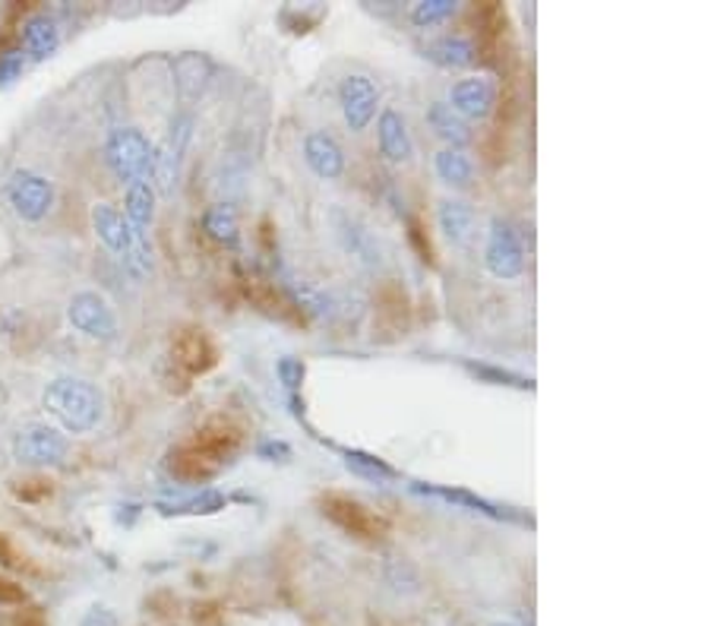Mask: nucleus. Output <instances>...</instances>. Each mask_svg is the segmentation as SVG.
<instances>
[{"instance_id": "nucleus-1", "label": "nucleus", "mask_w": 711, "mask_h": 626, "mask_svg": "<svg viewBox=\"0 0 711 626\" xmlns=\"http://www.w3.org/2000/svg\"><path fill=\"white\" fill-rule=\"evenodd\" d=\"M240 447V427H235L225 417H215L203 424L187 444L171 449L168 456V472L183 481V484H200L215 475Z\"/></svg>"}, {"instance_id": "nucleus-2", "label": "nucleus", "mask_w": 711, "mask_h": 626, "mask_svg": "<svg viewBox=\"0 0 711 626\" xmlns=\"http://www.w3.org/2000/svg\"><path fill=\"white\" fill-rule=\"evenodd\" d=\"M45 412L60 424V434H90L105 417L102 389L83 377H58L42 392Z\"/></svg>"}, {"instance_id": "nucleus-3", "label": "nucleus", "mask_w": 711, "mask_h": 626, "mask_svg": "<svg viewBox=\"0 0 711 626\" xmlns=\"http://www.w3.org/2000/svg\"><path fill=\"white\" fill-rule=\"evenodd\" d=\"M152 158H155V146L149 143V137L140 127H115L105 140V162L123 187L137 180H149Z\"/></svg>"}, {"instance_id": "nucleus-4", "label": "nucleus", "mask_w": 711, "mask_h": 626, "mask_svg": "<svg viewBox=\"0 0 711 626\" xmlns=\"http://www.w3.org/2000/svg\"><path fill=\"white\" fill-rule=\"evenodd\" d=\"M13 459L20 465H32V469H48V465H60L67 459V437L60 434L58 427L51 424H26L13 434Z\"/></svg>"}, {"instance_id": "nucleus-5", "label": "nucleus", "mask_w": 711, "mask_h": 626, "mask_svg": "<svg viewBox=\"0 0 711 626\" xmlns=\"http://www.w3.org/2000/svg\"><path fill=\"white\" fill-rule=\"evenodd\" d=\"M55 184L45 178V175H38V172H32V168H16L10 180H7V200H10V206L13 212L23 218V222H42V218H48V212L55 209Z\"/></svg>"}, {"instance_id": "nucleus-6", "label": "nucleus", "mask_w": 711, "mask_h": 626, "mask_svg": "<svg viewBox=\"0 0 711 626\" xmlns=\"http://www.w3.org/2000/svg\"><path fill=\"white\" fill-rule=\"evenodd\" d=\"M67 320L76 332L90 335L95 342H115L120 332L118 314H115L111 300L98 292H76L67 300Z\"/></svg>"}, {"instance_id": "nucleus-7", "label": "nucleus", "mask_w": 711, "mask_h": 626, "mask_svg": "<svg viewBox=\"0 0 711 626\" xmlns=\"http://www.w3.org/2000/svg\"><path fill=\"white\" fill-rule=\"evenodd\" d=\"M484 267L497 279H519L525 272V247L519 232L506 218H490V232L484 244Z\"/></svg>"}, {"instance_id": "nucleus-8", "label": "nucleus", "mask_w": 711, "mask_h": 626, "mask_svg": "<svg viewBox=\"0 0 711 626\" xmlns=\"http://www.w3.org/2000/svg\"><path fill=\"white\" fill-rule=\"evenodd\" d=\"M339 105H342V118L348 123V130L360 133L370 127V120L377 118L380 86L367 73H348L339 83Z\"/></svg>"}, {"instance_id": "nucleus-9", "label": "nucleus", "mask_w": 711, "mask_h": 626, "mask_svg": "<svg viewBox=\"0 0 711 626\" xmlns=\"http://www.w3.org/2000/svg\"><path fill=\"white\" fill-rule=\"evenodd\" d=\"M323 516L332 519L342 532L355 538H367V541H377L389 532L383 516H377L374 509H367L364 504H357L345 494H329L323 497Z\"/></svg>"}, {"instance_id": "nucleus-10", "label": "nucleus", "mask_w": 711, "mask_h": 626, "mask_svg": "<svg viewBox=\"0 0 711 626\" xmlns=\"http://www.w3.org/2000/svg\"><path fill=\"white\" fill-rule=\"evenodd\" d=\"M446 105L462 120H487L497 108V86L490 76H465L449 90Z\"/></svg>"}, {"instance_id": "nucleus-11", "label": "nucleus", "mask_w": 711, "mask_h": 626, "mask_svg": "<svg viewBox=\"0 0 711 626\" xmlns=\"http://www.w3.org/2000/svg\"><path fill=\"white\" fill-rule=\"evenodd\" d=\"M187 140H190V118H178L175 123H171L165 143L155 150V158H152V178L158 180L162 193H175L180 158H183V150H187Z\"/></svg>"}, {"instance_id": "nucleus-12", "label": "nucleus", "mask_w": 711, "mask_h": 626, "mask_svg": "<svg viewBox=\"0 0 711 626\" xmlns=\"http://www.w3.org/2000/svg\"><path fill=\"white\" fill-rule=\"evenodd\" d=\"M304 162L320 180H335L345 175V150L329 130H310L304 137Z\"/></svg>"}, {"instance_id": "nucleus-13", "label": "nucleus", "mask_w": 711, "mask_h": 626, "mask_svg": "<svg viewBox=\"0 0 711 626\" xmlns=\"http://www.w3.org/2000/svg\"><path fill=\"white\" fill-rule=\"evenodd\" d=\"M171 355H175V364L183 367L187 374H206V370L215 367V361H218V349H215V342L209 339L206 329L187 327L175 335Z\"/></svg>"}, {"instance_id": "nucleus-14", "label": "nucleus", "mask_w": 711, "mask_h": 626, "mask_svg": "<svg viewBox=\"0 0 711 626\" xmlns=\"http://www.w3.org/2000/svg\"><path fill=\"white\" fill-rule=\"evenodd\" d=\"M377 146L380 155L392 165H405L412 162L415 155V140H412V130H408V120L402 111L395 108H383L380 118H377Z\"/></svg>"}, {"instance_id": "nucleus-15", "label": "nucleus", "mask_w": 711, "mask_h": 626, "mask_svg": "<svg viewBox=\"0 0 711 626\" xmlns=\"http://www.w3.org/2000/svg\"><path fill=\"white\" fill-rule=\"evenodd\" d=\"M92 228H95L98 240H102L111 253L123 257L127 238H130V222H127V215H123L118 206H111V203H95V206H92Z\"/></svg>"}, {"instance_id": "nucleus-16", "label": "nucleus", "mask_w": 711, "mask_h": 626, "mask_svg": "<svg viewBox=\"0 0 711 626\" xmlns=\"http://www.w3.org/2000/svg\"><path fill=\"white\" fill-rule=\"evenodd\" d=\"M60 45V26L55 16L48 13H35L23 23V48L26 55H32L35 60L51 58Z\"/></svg>"}, {"instance_id": "nucleus-17", "label": "nucleus", "mask_w": 711, "mask_h": 626, "mask_svg": "<svg viewBox=\"0 0 711 626\" xmlns=\"http://www.w3.org/2000/svg\"><path fill=\"white\" fill-rule=\"evenodd\" d=\"M427 123H430V130L446 140V146L449 150H465L469 143H472V127H469V120H462L446 102H434L430 108H427Z\"/></svg>"}, {"instance_id": "nucleus-18", "label": "nucleus", "mask_w": 711, "mask_h": 626, "mask_svg": "<svg viewBox=\"0 0 711 626\" xmlns=\"http://www.w3.org/2000/svg\"><path fill=\"white\" fill-rule=\"evenodd\" d=\"M427 60H434L437 67H446V70H462L477 60V48L465 35H443L427 48Z\"/></svg>"}, {"instance_id": "nucleus-19", "label": "nucleus", "mask_w": 711, "mask_h": 626, "mask_svg": "<svg viewBox=\"0 0 711 626\" xmlns=\"http://www.w3.org/2000/svg\"><path fill=\"white\" fill-rule=\"evenodd\" d=\"M123 200H127V209H123L127 222L146 232L149 225L155 222V212H158V193H155V187H152L149 180L127 184Z\"/></svg>"}, {"instance_id": "nucleus-20", "label": "nucleus", "mask_w": 711, "mask_h": 626, "mask_svg": "<svg viewBox=\"0 0 711 626\" xmlns=\"http://www.w3.org/2000/svg\"><path fill=\"white\" fill-rule=\"evenodd\" d=\"M437 222L452 244H469L474 235V209L465 200H443L437 209Z\"/></svg>"}, {"instance_id": "nucleus-21", "label": "nucleus", "mask_w": 711, "mask_h": 626, "mask_svg": "<svg viewBox=\"0 0 711 626\" xmlns=\"http://www.w3.org/2000/svg\"><path fill=\"white\" fill-rule=\"evenodd\" d=\"M434 172L452 190H465V187H472L474 180L472 158L462 150H449V146L434 155Z\"/></svg>"}, {"instance_id": "nucleus-22", "label": "nucleus", "mask_w": 711, "mask_h": 626, "mask_svg": "<svg viewBox=\"0 0 711 626\" xmlns=\"http://www.w3.org/2000/svg\"><path fill=\"white\" fill-rule=\"evenodd\" d=\"M203 228L212 240L225 244V247H235L240 238V225H237V212L225 203H215L203 212Z\"/></svg>"}, {"instance_id": "nucleus-23", "label": "nucleus", "mask_w": 711, "mask_h": 626, "mask_svg": "<svg viewBox=\"0 0 711 626\" xmlns=\"http://www.w3.org/2000/svg\"><path fill=\"white\" fill-rule=\"evenodd\" d=\"M455 13H459L455 0H420L412 7V23L420 29H430V26H440L446 20H452Z\"/></svg>"}, {"instance_id": "nucleus-24", "label": "nucleus", "mask_w": 711, "mask_h": 626, "mask_svg": "<svg viewBox=\"0 0 711 626\" xmlns=\"http://www.w3.org/2000/svg\"><path fill=\"white\" fill-rule=\"evenodd\" d=\"M345 465L360 477H370V481H386V477H392V469L380 462V459H374V456H367V452H345Z\"/></svg>"}, {"instance_id": "nucleus-25", "label": "nucleus", "mask_w": 711, "mask_h": 626, "mask_svg": "<svg viewBox=\"0 0 711 626\" xmlns=\"http://www.w3.org/2000/svg\"><path fill=\"white\" fill-rule=\"evenodd\" d=\"M51 481H45V477H29V481H16L13 484V494L20 497V500H26V504H38V500H45V497H51Z\"/></svg>"}, {"instance_id": "nucleus-26", "label": "nucleus", "mask_w": 711, "mask_h": 626, "mask_svg": "<svg viewBox=\"0 0 711 626\" xmlns=\"http://www.w3.org/2000/svg\"><path fill=\"white\" fill-rule=\"evenodd\" d=\"M23 48H3L0 51V83H10V80H16L20 73H23Z\"/></svg>"}, {"instance_id": "nucleus-27", "label": "nucleus", "mask_w": 711, "mask_h": 626, "mask_svg": "<svg viewBox=\"0 0 711 626\" xmlns=\"http://www.w3.org/2000/svg\"><path fill=\"white\" fill-rule=\"evenodd\" d=\"M275 374H279V380L285 383L288 389H297L300 383H304V364L297 358H279V364H275Z\"/></svg>"}, {"instance_id": "nucleus-28", "label": "nucleus", "mask_w": 711, "mask_h": 626, "mask_svg": "<svg viewBox=\"0 0 711 626\" xmlns=\"http://www.w3.org/2000/svg\"><path fill=\"white\" fill-rule=\"evenodd\" d=\"M80 626H118V617H115V611L111 607H102V604H95L86 611V617H83V624Z\"/></svg>"}, {"instance_id": "nucleus-29", "label": "nucleus", "mask_w": 711, "mask_h": 626, "mask_svg": "<svg viewBox=\"0 0 711 626\" xmlns=\"http://www.w3.org/2000/svg\"><path fill=\"white\" fill-rule=\"evenodd\" d=\"M26 601V592L7 579H0V604H23Z\"/></svg>"}, {"instance_id": "nucleus-30", "label": "nucleus", "mask_w": 711, "mask_h": 626, "mask_svg": "<svg viewBox=\"0 0 711 626\" xmlns=\"http://www.w3.org/2000/svg\"><path fill=\"white\" fill-rule=\"evenodd\" d=\"M412 240L417 244V253H420V260H427V263H434V247H430V240L420 235V225L417 222H412Z\"/></svg>"}, {"instance_id": "nucleus-31", "label": "nucleus", "mask_w": 711, "mask_h": 626, "mask_svg": "<svg viewBox=\"0 0 711 626\" xmlns=\"http://www.w3.org/2000/svg\"><path fill=\"white\" fill-rule=\"evenodd\" d=\"M0 567L13 569L16 567V551H13V544L7 541V535L0 532Z\"/></svg>"}, {"instance_id": "nucleus-32", "label": "nucleus", "mask_w": 711, "mask_h": 626, "mask_svg": "<svg viewBox=\"0 0 711 626\" xmlns=\"http://www.w3.org/2000/svg\"><path fill=\"white\" fill-rule=\"evenodd\" d=\"M490 626H519V624H512V621H497V624H490Z\"/></svg>"}]
</instances>
